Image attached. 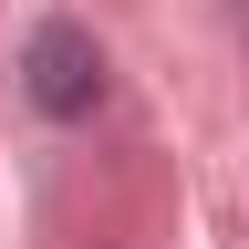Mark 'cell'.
I'll return each instance as SVG.
<instances>
[{
    "label": "cell",
    "mask_w": 249,
    "mask_h": 249,
    "mask_svg": "<svg viewBox=\"0 0 249 249\" xmlns=\"http://www.w3.org/2000/svg\"><path fill=\"white\" fill-rule=\"evenodd\" d=\"M93 93H104L93 31L83 21H42V31H31V104H42V114H93Z\"/></svg>",
    "instance_id": "cell-1"
}]
</instances>
